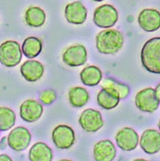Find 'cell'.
<instances>
[{
	"mask_svg": "<svg viewBox=\"0 0 160 161\" xmlns=\"http://www.w3.org/2000/svg\"><path fill=\"white\" fill-rule=\"evenodd\" d=\"M75 133L72 128L67 125H58L52 132V140L60 149L70 148L75 142Z\"/></svg>",
	"mask_w": 160,
	"mask_h": 161,
	"instance_id": "obj_9",
	"label": "cell"
},
{
	"mask_svg": "<svg viewBox=\"0 0 160 161\" xmlns=\"http://www.w3.org/2000/svg\"><path fill=\"white\" fill-rule=\"evenodd\" d=\"M60 161H72V160H70L68 159H62V160H60Z\"/></svg>",
	"mask_w": 160,
	"mask_h": 161,
	"instance_id": "obj_31",
	"label": "cell"
},
{
	"mask_svg": "<svg viewBox=\"0 0 160 161\" xmlns=\"http://www.w3.org/2000/svg\"><path fill=\"white\" fill-rule=\"evenodd\" d=\"M56 98V94L53 90H46L40 93L39 99L45 105H50Z\"/></svg>",
	"mask_w": 160,
	"mask_h": 161,
	"instance_id": "obj_25",
	"label": "cell"
},
{
	"mask_svg": "<svg viewBox=\"0 0 160 161\" xmlns=\"http://www.w3.org/2000/svg\"><path fill=\"white\" fill-rule=\"evenodd\" d=\"M158 128H159V131H160V119H159V123H158Z\"/></svg>",
	"mask_w": 160,
	"mask_h": 161,
	"instance_id": "obj_32",
	"label": "cell"
},
{
	"mask_svg": "<svg viewBox=\"0 0 160 161\" xmlns=\"http://www.w3.org/2000/svg\"><path fill=\"white\" fill-rule=\"evenodd\" d=\"M124 43V37L118 30L107 29L99 32L96 37L98 52L105 55H113L120 50Z\"/></svg>",
	"mask_w": 160,
	"mask_h": 161,
	"instance_id": "obj_1",
	"label": "cell"
},
{
	"mask_svg": "<svg viewBox=\"0 0 160 161\" xmlns=\"http://www.w3.org/2000/svg\"><path fill=\"white\" fill-rule=\"evenodd\" d=\"M141 59L146 70L160 74V37H152L146 42L141 50Z\"/></svg>",
	"mask_w": 160,
	"mask_h": 161,
	"instance_id": "obj_2",
	"label": "cell"
},
{
	"mask_svg": "<svg viewBox=\"0 0 160 161\" xmlns=\"http://www.w3.org/2000/svg\"><path fill=\"white\" fill-rule=\"evenodd\" d=\"M5 138L6 137H4L2 139V141H1V150L4 149L6 147V145H5V143H8V141H7V142L4 141L5 140Z\"/></svg>",
	"mask_w": 160,
	"mask_h": 161,
	"instance_id": "obj_28",
	"label": "cell"
},
{
	"mask_svg": "<svg viewBox=\"0 0 160 161\" xmlns=\"http://www.w3.org/2000/svg\"><path fill=\"white\" fill-rule=\"evenodd\" d=\"M155 92H156V96L157 97V98L159 99V102H160V83L158 84L156 88H155Z\"/></svg>",
	"mask_w": 160,
	"mask_h": 161,
	"instance_id": "obj_27",
	"label": "cell"
},
{
	"mask_svg": "<svg viewBox=\"0 0 160 161\" xmlns=\"http://www.w3.org/2000/svg\"><path fill=\"white\" fill-rule=\"evenodd\" d=\"M138 24L146 32H154L160 28V12L156 9L146 8L138 16Z\"/></svg>",
	"mask_w": 160,
	"mask_h": 161,
	"instance_id": "obj_11",
	"label": "cell"
},
{
	"mask_svg": "<svg viewBox=\"0 0 160 161\" xmlns=\"http://www.w3.org/2000/svg\"><path fill=\"white\" fill-rule=\"evenodd\" d=\"M118 19V11L113 6L108 4H104L98 7L93 15L94 24L104 29H109L115 25Z\"/></svg>",
	"mask_w": 160,
	"mask_h": 161,
	"instance_id": "obj_4",
	"label": "cell"
},
{
	"mask_svg": "<svg viewBox=\"0 0 160 161\" xmlns=\"http://www.w3.org/2000/svg\"><path fill=\"white\" fill-rule=\"evenodd\" d=\"M25 20L28 25L33 27H39L45 24L46 14L41 8L32 7L25 12Z\"/></svg>",
	"mask_w": 160,
	"mask_h": 161,
	"instance_id": "obj_21",
	"label": "cell"
},
{
	"mask_svg": "<svg viewBox=\"0 0 160 161\" xmlns=\"http://www.w3.org/2000/svg\"><path fill=\"white\" fill-rule=\"evenodd\" d=\"M139 135L132 128L125 127L116 135L115 141L118 147L122 150L129 152L136 148L139 143Z\"/></svg>",
	"mask_w": 160,
	"mask_h": 161,
	"instance_id": "obj_10",
	"label": "cell"
},
{
	"mask_svg": "<svg viewBox=\"0 0 160 161\" xmlns=\"http://www.w3.org/2000/svg\"><path fill=\"white\" fill-rule=\"evenodd\" d=\"M101 86L102 88H111L116 91L119 93L121 100L127 98L131 93L130 88L127 85L119 83L110 77L104 78L102 80Z\"/></svg>",
	"mask_w": 160,
	"mask_h": 161,
	"instance_id": "obj_24",
	"label": "cell"
},
{
	"mask_svg": "<svg viewBox=\"0 0 160 161\" xmlns=\"http://www.w3.org/2000/svg\"><path fill=\"white\" fill-rule=\"evenodd\" d=\"M92 1H94V2H103V1H104V0H92Z\"/></svg>",
	"mask_w": 160,
	"mask_h": 161,
	"instance_id": "obj_30",
	"label": "cell"
},
{
	"mask_svg": "<svg viewBox=\"0 0 160 161\" xmlns=\"http://www.w3.org/2000/svg\"><path fill=\"white\" fill-rule=\"evenodd\" d=\"M43 65L37 60H29L25 62L20 67V72L29 82H35L44 74Z\"/></svg>",
	"mask_w": 160,
	"mask_h": 161,
	"instance_id": "obj_16",
	"label": "cell"
},
{
	"mask_svg": "<svg viewBox=\"0 0 160 161\" xmlns=\"http://www.w3.org/2000/svg\"><path fill=\"white\" fill-rule=\"evenodd\" d=\"M88 10L81 2H74L68 4L65 9L67 21L72 24L81 25L86 20Z\"/></svg>",
	"mask_w": 160,
	"mask_h": 161,
	"instance_id": "obj_14",
	"label": "cell"
},
{
	"mask_svg": "<svg viewBox=\"0 0 160 161\" xmlns=\"http://www.w3.org/2000/svg\"><path fill=\"white\" fill-rule=\"evenodd\" d=\"M22 51L19 43L8 40L0 46V62L7 67L17 66L21 62Z\"/></svg>",
	"mask_w": 160,
	"mask_h": 161,
	"instance_id": "obj_3",
	"label": "cell"
},
{
	"mask_svg": "<svg viewBox=\"0 0 160 161\" xmlns=\"http://www.w3.org/2000/svg\"><path fill=\"white\" fill-rule=\"evenodd\" d=\"M15 120L16 115L12 109L5 107L0 108V131H6L11 129Z\"/></svg>",
	"mask_w": 160,
	"mask_h": 161,
	"instance_id": "obj_23",
	"label": "cell"
},
{
	"mask_svg": "<svg viewBox=\"0 0 160 161\" xmlns=\"http://www.w3.org/2000/svg\"><path fill=\"white\" fill-rule=\"evenodd\" d=\"M31 135L29 131L22 126L14 128L9 133L7 141L8 146L16 152L25 150L30 145Z\"/></svg>",
	"mask_w": 160,
	"mask_h": 161,
	"instance_id": "obj_7",
	"label": "cell"
},
{
	"mask_svg": "<svg viewBox=\"0 0 160 161\" xmlns=\"http://www.w3.org/2000/svg\"><path fill=\"white\" fill-rule=\"evenodd\" d=\"M78 123L82 128L88 133H95L104 125L101 113L93 108L86 109L80 116Z\"/></svg>",
	"mask_w": 160,
	"mask_h": 161,
	"instance_id": "obj_6",
	"label": "cell"
},
{
	"mask_svg": "<svg viewBox=\"0 0 160 161\" xmlns=\"http://www.w3.org/2000/svg\"><path fill=\"white\" fill-rule=\"evenodd\" d=\"M43 113V105L34 100H27L20 107V117L25 122L34 123Z\"/></svg>",
	"mask_w": 160,
	"mask_h": 161,
	"instance_id": "obj_12",
	"label": "cell"
},
{
	"mask_svg": "<svg viewBox=\"0 0 160 161\" xmlns=\"http://www.w3.org/2000/svg\"><path fill=\"white\" fill-rule=\"evenodd\" d=\"M63 62L70 67L84 65L88 59V52L83 45H75L68 48L63 54Z\"/></svg>",
	"mask_w": 160,
	"mask_h": 161,
	"instance_id": "obj_8",
	"label": "cell"
},
{
	"mask_svg": "<svg viewBox=\"0 0 160 161\" xmlns=\"http://www.w3.org/2000/svg\"><path fill=\"white\" fill-rule=\"evenodd\" d=\"M139 143L146 153L152 155L157 153L160 150V133L152 129L146 130L141 136Z\"/></svg>",
	"mask_w": 160,
	"mask_h": 161,
	"instance_id": "obj_13",
	"label": "cell"
},
{
	"mask_svg": "<svg viewBox=\"0 0 160 161\" xmlns=\"http://www.w3.org/2000/svg\"><path fill=\"white\" fill-rule=\"evenodd\" d=\"M82 83L88 86L98 85L102 79L103 74L100 69L94 65L85 67L80 74Z\"/></svg>",
	"mask_w": 160,
	"mask_h": 161,
	"instance_id": "obj_19",
	"label": "cell"
},
{
	"mask_svg": "<svg viewBox=\"0 0 160 161\" xmlns=\"http://www.w3.org/2000/svg\"><path fill=\"white\" fill-rule=\"evenodd\" d=\"M53 157L51 148L43 142L35 143L29 152L30 161H52Z\"/></svg>",
	"mask_w": 160,
	"mask_h": 161,
	"instance_id": "obj_18",
	"label": "cell"
},
{
	"mask_svg": "<svg viewBox=\"0 0 160 161\" xmlns=\"http://www.w3.org/2000/svg\"><path fill=\"white\" fill-rule=\"evenodd\" d=\"M43 49L41 40L36 37H28L23 42L22 51L28 58H34L41 53Z\"/></svg>",
	"mask_w": 160,
	"mask_h": 161,
	"instance_id": "obj_20",
	"label": "cell"
},
{
	"mask_svg": "<svg viewBox=\"0 0 160 161\" xmlns=\"http://www.w3.org/2000/svg\"><path fill=\"white\" fill-rule=\"evenodd\" d=\"M120 100L119 93L111 88H103L97 96L98 104L106 110L115 108Z\"/></svg>",
	"mask_w": 160,
	"mask_h": 161,
	"instance_id": "obj_17",
	"label": "cell"
},
{
	"mask_svg": "<svg viewBox=\"0 0 160 161\" xmlns=\"http://www.w3.org/2000/svg\"><path fill=\"white\" fill-rule=\"evenodd\" d=\"M0 161H13L12 158L6 154H2L0 155Z\"/></svg>",
	"mask_w": 160,
	"mask_h": 161,
	"instance_id": "obj_26",
	"label": "cell"
},
{
	"mask_svg": "<svg viewBox=\"0 0 160 161\" xmlns=\"http://www.w3.org/2000/svg\"><path fill=\"white\" fill-rule=\"evenodd\" d=\"M132 161H147V160H146L145 159H143V158H137V159H135Z\"/></svg>",
	"mask_w": 160,
	"mask_h": 161,
	"instance_id": "obj_29",
	"label": "cell"
},
{
	"mask_svg": "<svg viewBox=\"0 0 160 161\" xmlns=\"http://www.w3.org/2000/svg\"><path fill=\"white\" fill-rule=\"evenodd\" d=\"M159 103L155 90L152 88H147L139 91L135 97L136 106L144 112H154L158 108Z\"/></svg>",
	"mask_w": 160,
	"mask_h": 161,
	"instance_id": "obj_5",
	"label": "cell"
},
{
	"mask_svg": "<svg viewBox=\"0 0 160 161\" xmlns=\"http://www.w3.org/2000/svg\"><path fill=\"white\" fill-rule=\"evenodd\" d=\"M68 98L71 105L77 108L83 107L89 100V94L84 88L76 86L72 88L68 92Z\"/></svg>",
	"mask_w": 160,
	"mask_h": 161,
	"instance_id": "obj_22",
	"label": "cell"
},
{
	"mask_svg": "<svg viewBox=\"0 0 160 161\" xmlns=\"http://www.w3.org/2000/svg\"><path fill=\"white\" fill-rule=\"evenodd\" d=\"M116 154L115 147L109 140L98 142L93 148V156L96 161H113Z\"/></svg>",
	"mask_w": 160,
	"mask_h": 161,
	"instance_id": "obj_15",
	"label": "cell"
}]
</instances>
